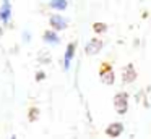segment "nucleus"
<instances>
[{"instance_id":"obj_1","label":"nucleus","mask_w":151,"mask_h":139,"mask_svg":"<svg viewBox=\"0 0 151 139\" xmlns=\"http://www.w3.org/2000/svg\"><path fill=\"white\" fill-rule=\"evenodd\" d=\"M127 94H117V96L114 97V108L117 113H120V115H124L125 112H127Z\"/></svg>"},{"instance_id":"obj_2","label":"nucleus","mask_w":151,"mask_h":139,"mask_svg":"<svg viewBox=\"0 0 151 139\" xmlns=\"http://www.w3.org/2000/svg\"><path fill=\"white\" fill-rule=\"evenodd\" d=\"M124 133V125L122 123H111V125L106 128V134L109 138H119V136Z\"/></svg>"},{"instance_id":"obj_3","label":"nucleus","mask_w":151,"mask_h":139,"mask_svg":"<svg viewBox=\"0 0 151 139\" xmlns=\"http://www.w3.org/2000/svg\"><path fill=\"white\" fill-rule=\"evenodd\" d=\"M50 24H52V28L55 29V31H62V29L67 28L65 18H62V16H59V15H54L52 18H50Z\"/></svg>"},{"instance_id":"obj_4","label":"nucleus","mask_w":151,"mask_h":139,"mask_svg":"<svg viewBox=\"0 0 151 139\" xmlns=\"http://www.w3.org/2000/svg\"><path fill=\"white\" fill-rule=\"evenodd\" d=\"M101 45L102 44H101V41H99V39H93V41L86 45V53H88V55L98 53V52L101 50Z\"/></svg>"},{"instance_id":"obj_5","label":"nucleus","mask_w":151,"mask_h":139,"mask_svg":"<svg viewBox=\"0 0 151 139\" xmlns=\"http://www.w3.org/2000/svg\"><path fill=\"white\" fill-rule=\"evenodd\" d=\"M10 15H12L10 2L5 0V2H4V8L0 10V18H2V21H8V19H10Z\"/></svg>"},{"instance_id":"obj_6","label":"nucleus","mask_w":151,"mask_h":139,"mask_svg":"<svg viewBox=\"0 0 151 139\" xmlns=\"http://www.w3.org/2000/svg\"><path fill=\"white\" fill-rule=\"evenodd\" d=\"M73 53H75V44H70L68 48H67V52H65V70L70 68V61H72V58H73Z\"/></svg>"},{"instance_id":"obj_7","label":"nucleus","mask_w":151,"mask_h":139,"mask_svg":"<svg viewBox=\"0 0 151 139\" xmlns=\"http://www.w3.org/2000/svg\"><path fill=\"white\" fill-rule=\"evenodd\" d=\"M44 41H46L47 44H59L60 39H59V36H57L54 31H47L46 34H44Z\"/></svg>"},{"instance_id":"obj_8","label":"nucleus","mask_w":151,"mask_h":139,"mask_svg":"<svg viewBox=\"0 0 151 139\" xmlns=\"http://www.w3.org/2000/svg\"><path fill=\"white\" fill-rule=\"evenodd\" d=\"M50 6L54 10H63L67 6V0H50Z\"/></svg>"},{"instance_id":"obj_9","label":"nucleus","mask_w":151,"mask_h":139,"mask_svg":"<svg viewBox=\"0 0 151 139\" xmlns=\"http://www.w3.org/2000/svg\"><path fill=\"white\" fill-rule=\"evenodd\" d=\"M42 78H44V73H37L36 79H42Z\"/></svg>"},{"instance_id":"obj_10","label":"nucleus","mask_w":151,"mask_h":139,"mask_svg":"<svg viewBox=\"0 0 151 139\" xmlns=\"http://www.w3.org/2000/svg\"><path fill=\"white\" fill-rule=\"evenodd\" d=\"M10 139H17V136H12V138Z\"/></svg>"}]
</instances>
